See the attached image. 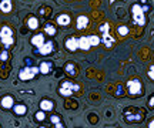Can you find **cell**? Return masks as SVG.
<instances>
[{
    "label": "cell",
    "instance_id": "28",
    "mask_svg": "<svg viewBox=\"0 0 154 128\" xmlns=\"http://www.w3.org/2000/svg\"><path fill=\"white\" fill-rule=\"evenodd\" d=\"M123 93H124V91H123V87H121V85H117V90H116V95L121 97V95H123Z\"/></svg>",
    "mask_w": 154,
    "mask_h": 128
},
{
    "label": "cell",
    "instance_id": "20",
    "mask_svg": "<svg viewBox=\"0 0 154 128\" xmlns=\"http://www.w3.org/2000/svg\"><path fill=\"white\" fill-rule=\"evenodd\" d=\"M101 34H103V43H104V46L109 49V47H111L113 46V43H114V39L110 36V33H109V30L107 31H101Z\"/></svg>",
    "mask_w": 154,
    "mask_h": 128
},
{
    "label": "cell",
    "instance_id": "26",
    "mask_svg": "<svg viewBox=\"0 0 154 128\" xmlns=\"http://www.w3.org/2000/svg\"><path fill=\"white\" fill-rule=\"evenodd\" d=\"M7 57H9V54H7V49H5L3 51H0V61H6Z\"/></svg>",
    "mask_w": 154,
    "mask_h": 128
},
{
    "label": "cell",
    "instance_id": "31",
    "mask_svg": "<svg viewBox=\"0 0 154 128\" xmlns=\"http://www.w3.org/2000/svg\"><path fill=\"white\" fill-rule=\"evenodd\" d=\"M149 127L150 128H154V120H151V121L149 123Z\"/></svg>",
    "mask_w": 154,
    "mask_h": 128
},
{
    "label": "cell",
    "instance_id": "13",
    "mask_svg": "<svg viewBox=\"0 0 154 128\" xmlns=\"http://www.w3.org/2000/svg\"><path fill=\"white\" fill-rule=\"evenodd\" d=\"M44 41H46V40H44V34L43 33L34 34L33 37H32V40H30L32 46H33V47H36V49H37V47H40V46L43 44Z\"/></svg>",
    "mask_w": 154,
    "mask_h": 128
},
{
    "label": "cell",
    "instance_id": "19",
    "mask_svg": "<svg viewBox=\"0 0 154 128\" xmlns=\"http://www.w3.org/2000/svg\"><path fill=\"white\" fill-rule=\"evenodd\" d=\"M64 70H66V73L70 76V77H76L77 76V68H76V64H74V63H72V61L66 63Z\"/></svg>",
    "mask_w": 154,
    "mask_h": 128
},
{
    "label": "cell",
    "instance_id": "17",
    "mask_svg": "<svg viewBox=\"0 0 154 128\" xmlns=\"http://www.w3.org/2000/svg\"><path fill=\"white\" fill-rule=\"evenodd\" d=\"M26 23H27V27L30 30H37L38 26H40V22H38V19L36 16H29Z\"/></svg>",
    "mask_w": 154,
    "mask_h": 128
},
{
    "label": "cell",
    "instance_id": "12",
    "mask_svg": "<svg viewBox=\"0 0 154 128\" xmlns=\"http://www.w3.org/2000/svg\"><path fill=\"white\" fill-rule=\"evenodd\" d=\"M64 46H66V49L69 51H76L79 50V47H77V37H67L66 41H64Z\"/></svg>",
    "mask_w": 154,
    "mask_h": 128
},
{
    "label": "cell",
    "instance_id": "8",
    "mask_svg": "<svg viewBox=\"0 0 154 128\" xmlns=\"http://www.w3.org/2000/svg\"><path fill=\"white\" fill-rule=\"evenodd\" d=\"M14 106V97L10 94H6L0 98V107L5 110H10L11 107Z\"/></svg>",
    "mask_w": 154,
    "mask_h": 128
},
{
    "label": "cell",
    "instance_id": "32",
    "mask_svg": "<svg viewBox=\"0 0 154 128\" xmlns=\"http://www.w3.org/2000/svg\"><path fill=\"white\" fill-rule=\"evenodd\" d=\"M146 1H147V0H141V3H146Z\"/></svg>",
    "mask_w": 154,
    "mask_h": 128
},
{
    "label": "cell",
    "instance_id": "11",
    "mask_svg": "<svg viewBox=\"0 0 154 128\" xmlns=\"http://www.w3.org/2000/svg\"><path fill=\"white\" fill-rule=\"evenodd\" d=\"M40 110H43V111H53V110H54V103H53V100L43 98V100L40 101Z\"/></svg>",
    "mask_w": 154,
    "mask_h": 128
},
{
    "label": "cell",
    "instance_id": "9",
    "mask_svg": "<svg viewBox=\"0 0 154 128\" xmlns=\"http://www.w3.org/2000/svg\"><path fill=\"white\" fill-rule=\"evenodd\" d=\"M56 23L59 26H61V27H66V26H69L72 23V17L69 16L67 13H60V14L56 16Z\"/></svg>",
    "mask_w": 154,
    "mask_h": 128
},
{
    "label": "cell",
    "instance_id": "14",
    "mask_svg": "<svg viewBox=\"0 0 154 128\" xmlns=\"http://www.w3.org/2000/svg\"><path fill=\"white\" fill-rule=\"evenodd\" d=\"M53 70V63L51 61H42L40 66H38V73L42 74H49Z\"/></svg>",
    "mask_w": 154,
    "mask_h": 128
},
{
    "label": "cell",
    "instance_id": "22",
    "mask_svg": "<svg viewBox=\"0 0 154 128\" xmlns=\"http://www.w3.org/2000/svg\"><path fill=\"white\" fill-rule=\"evenodd\" d=\"M50 123H51V125H54L56 128H63L64 125L61 124V120L59 115H56V114H53V115H50Z\"/></svg>",
    "mask_w": 154,
    "mask_h": 128
},
{
    "label": "cell",
    "instance_id": "1",
    "mask_svg": "<svg viewBox=\"0 0 154 128\" xmlns=\"http://www.w3.org/2000/svg\"><path fill=\"white\" fill-rule=\"evenodd\" d=\"M0 41H2V46L5 47V49H10L14 46V33H13V30H11L10 26H2L0 28Z\"/></svg>",
    "mask_w": 154,
    "mask_h": 128
},
{
    "label": "cell",
    "instance_id": "5",
    "mask_svg": "<svg viewBox=\"0 0 154 128\" xmlns=\"http://www.w3.org/2000/svg\"><path fill=\"white\" fill-rule=\"evenodd\" d=\"M127 91L130 95H141L143 94V83L138 78H131L126 84Z\"/></svg>",
    "mask_w": 154,
    "mask_h": 128
},
{
    "label": "cell",
    "instance_id": "27",
    "mask_svg": "<svg viewBox=\"0 0 154 128\" xmlns=\"http://www.w3.org/2000/svg\"><path fill=\"white\" fill-rule=\"evenodd\" d=\"M149 77L154 81V66H150V68H149Z\"/></svg>",
    "mask_w": 154,
    "mask_h": 128
},
{
    "label": "cell",
    "instance_id": "15",
    "mask_svg": "<svg viewBox=\"0 0 154 128\" xmlns=\"http://www.w3.org/2000/svg\"><path fill=\"white\" fill-rule=\"evenodd\" d=\"M13 9V0H2L0 1V11L2 13H10Z\"/></svg>",
    "mask_w": 154,
    "mask_h": 128
},
{
    "label": "cell",
    "instance_id": "24",
    "mask_svg": "<svg viewBox=\"0 0 154 128\" xmlns=\"http://www.w3.org/2000/svg\"><path fill=\"white\" fill-rule=\"evenodd\" d=\"M34 120H36L37 123H42V121H44V120H46V111H43V110L37 111L36 114H34Z\"/></svg>",
    "mask_w": 154,
    "mask_h": 128
},
{
    "label": "cell",
    "instance_id": "2",
    "mask_svg": "<svg viewBox=\"0 0 154 128\" xmlns=\"http://www.w3.org/2000/svg\"><path fill=\"white\" fill-rule=\"evenodd\" d=\"M79 85L72 81H69V80H64V81H61L60 85H59V94L63 95V97H70L72 94H74L76 91H79Z\"/></svg>",
    "mask_w": 154,
    "mask_h": 128
},
{
    "label": "cell",
    "instance_id": "25",
    "mask_svg": "<svg viewBox=\"0 0 154 128\" xmlns=\"http://www.w3.org/2000/svg\"><path fill=\"white\" fill-rule=\"evenodd\" d=\"M117 31H119L120 36H126V34H128V27L127 26H120V27L117 28Z\"/></svg>",
    "mask_w": 154,
    "mask_h": 128
},
{
    "label": "cell",
    "instance_id": "18",
    "mask_svg": "<svg viewBox=\"0 0 154 128\" xmlns=\"http://www.w3.org/2000/svg\"><path fill=\"white\" fill-rule=\"evenodd\" d=\"M88 26V17L87 16H79L77 17V24L76 27L79 30H84Z\"/></svg>",
    "mask_w": 154,
    "mask_h": 128
},
{
    "label": "cell",
    "instance_id": "30",
    "mask_svg": "<svg viewBox=\"0 0 154 128\" xmlns=\"http://www.w3.org/2000/svg\"><path fill=\"white\" fill-rule=\"evenodd\" d=\"M141 7H143V10H144V13H146V11H149L150 10V7L147 4H144V6H141Z\"/></svg>",
    "mask_w": 154,
    "mask_h": 128
},
{
    "label": "cell",
    "instance_id": "6",
    "mask_svg": "<svg viewBox=\"0 0 154 128\" xmlns=\"http://www.w3.org/2000/svg\"><path fill=\"white\" fill-rule=\"evenodd\" d=\"M131 11H133L134 23L138 24V26H144V24H146V13H144L143 7L138 4V3H136V4H133Z\"/></svg>",
    "mask_w": 154,
    "mask_h": 128
},
{
    "label": "cell",
    "instance_id": "21",
    "mask_svg": "<svg viewBox=\"0 0 154 128\" xmlns=\"http://www.w3.org/2000/svg\"><path fill=\"white\" fill-rule=\"evenodd\" d=\"M43 31L44 34H47V36H50V37H53V36H56V33H57V30H56V27L51 24V23H46L43 27Z\"/></svg>",
    "mask_w": 154,
    "mask_h": 128
},
{
    "label": "cell",
    "instance_id": "29",
    "mask_svg": "<svg viewBox=\"0 0 154 128\" xmlns=\"http://www.w3.org/2000/svg\"><path fill=\"white\" fill-rule=\"evenodd\" d=\"M149 106H150V107H153V108H154V95H151V97H150Z\"/></svg>",
    "mask_w": 154,
    "mask_h": 128
},
{
    "label": "cell",
    "instance_id": "4",
    "mask_svg": "<svg viewBox=\"0 0 154 128\" xmlns=\"http://www.w3.org/2000/svg\"><path fill=\"white\" fill-rule=\"evenodd\" d=\"M37 74H38V67L26 66L19 71V78H20L22 81H30V80H33Z\"/></svg>",
    "mask_w": 154,
    "mask_h": 128
},
{
    "label": "cell",
    "instance_id": "23",
    "mask_svg": "<svg viewBox=\"0 0 154 128\" xmlns=\"http://www.w3.org/2000/svg\"><path fill=\"white\" fill-rule=\"evenodd\" d=\"M88 41H90V44L93 47V46H99L101 43V39H100L97 34H91V36H88Z\"/></svg>",
    "mask_w": 154,
    "mask_h": 128
},
{
    "label": "cell",
    "instance_id": "10",
    "mask_svg": "<svg viewBox=\"0 0 154 128\" xmlns=\"http://www.w3.org/2000/svg\"><path fill=\"white\" fill-rule=\"evenodd\" d=\"M77 47H79V50H84V51L90 50L91 44H90V41H88V36L79 37V39H77Z\"/></svg>",
    "mask_w": 154,
    "mask_h": 128
},
{
    "label": "cell",
    "instance_id": "7",
    "mask_svg": "<svg viewBox=\"0 0 154 128\" xmlns=\"http://www.w3.org/2000/svg\"><path fill=\"white\" fill-rule=\"evenodd\" d=\"M53 50H54V43L51 40H49V41H44L40 47L36 49V54H38V56H49V54L53 53Z\"/></svg>",
    "mask_w": 154,
    "mask_h": 128
},
{
    "label": "cell",
    "instance_id": "16",
    "mask_svg": "<svg viewBox=\"0 0 154 128\" xmlns=\"http://www.w3.org/2000/svg\"><path fill=\"white\" fill-rule=\"evenodd\" d=\"M11 110L13 112L19 115V117H22V115H26V112H27V107L24 106V104H14V106L11 107Z\"/></svg>",
    "mask_w": 154,
    "mask_h": 128
},
{
    "label": "cell",
    "instance_id": "3",
    "mask_svg": "<svg viewBox=\"0 0 154 128\" xmlns=\"http://www.w3.org/2000/svg\"><path fill=\"white\" fill-rule=\"evenodd\" d=\"M124 120L126 123H130V124H136V123H141L143 120V114L140 112V110H136V108H126L124 112Z\"/></svg>",
    "mask_w": 154,
    "mask_h": 128
}]
</instances>
